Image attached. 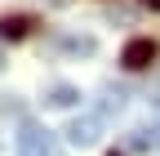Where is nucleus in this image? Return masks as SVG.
Wrapping results in <instances>:
<instances>
[{
	"instance_id": "nucleus-3",
	"label": "nucleus",
	"mask_w": 160,
	"mask_h": 156,
	"mask_svg": "<svg viewBox=\"0 0 160 156\" xmlns=\"http://www.w3.org/2000/svg\"><path fill=\"white\" fill-rule=\"evenodd\" d=\"M67 138L76 147H93L98 138H102V112H85V116H76V121L67 125Z\"/></svg>"
},
{
	"instance_id": "nucleus-4",
	"label": "nucleus",
	"mask_w": 160,
	"mask_h": 156,
	"mask_svg": "<svg viewBox=\"0 0 160 156\" xmlns=\"http://www.w3.org/2000/svg\"><path fill=\"white\" fill-rule=\"evenodd\" d=\"M129 147H147V152H160V121H151V125H142V129H133Z\"/></svg>"
},
{
	"instance_id": "nucleus-1",
	"label": "nucleus",
	"mask_w": 160,
	"mask_h": 156,
	"mask_svg": "<svg viewBox=\"0 0 160 156\" xmlns=\"http://www.w3.org/2000/svg\"><path fill=\"white\" fill-rule=\"evenodd\" d=\"M13 152H18V156H58V138H53L45 125L22 121L18 134H13Z\"/></svg>"
},
{
	"instance_id": "nucleus-2",
	"label": "nucleus",
	"mask_w": 160,
	"mask_h": 156,
	"mask_svg": "<svg viewBox=\"0 0 160 156\" xmlns=\"http://www.w3.org/2000/svg\"><path fill=\"white\" fill-rule=\"evenodd\" d=\"M156 40H151V36H133V40L125 45V49H120V67H125V71H147L151 63H156Z\"/></svg>"
},
{
	"instance_id": "nucleus-9",
	"label": "nucleus",
	"mask_w": 160,
	"mask_h": 156,
	"mask_svg": "<svg viewBox=\"0 0 160 156\" xmlns=\"http://www.w3.org/2000/svg\"><path fill=\"white\" fill-rule=\"evenodd\" d=\"M0 71H5V54H0Z\"/></svg>"
},
{
	"instance_id": "nucleus-8",
	"label": "nucleus",
	"mask_w": 160,
	"mask_h": 156,
	"mask_svg": "<svg viewBox=\"0 0 160 156\" xmlns=\"http://www.w3.org/2000/svg\"><path fill=\"white\" fill-rule=\"evenodd\" d=\"M142 5H147V9H160V0H142Z\"/></svg>"
},
{
	"instance_id": "nucleus-5",
	"label": "nucleus",
	"mask_w": 160,
	"mask_h": 156,
	"mask_svg": "<svg viewBox=\"0 0 160 156\" xmlns=\"http://www.w3.org/2000/svg\"><path fill=\"white\" fill-rule=\"evenodd\" d=\"M45 103H49V107H76V103H80V89H71V85H53V89L45 94Z\"/></svg>"
},
{
	"instance_id": "nucleus-7",
	"label": "nucleus",
	"mask_w": 160,
	"mask_h": 156,
	"mask_svg": "<svg viewBox=\"0 0 160 156\" xmlns=\"http://www.w3.org/2000/svg\"><path fill=\"white\" fill-rule=\"evenodd\" d=\"M62 49H71V54H93L98 45H93V36H67Z\"/></svg>"
},
{
	"instance_id": "nucleus-6",
	"label": "nucleus",
	"mask_w": 160,
	"mask_h": 156,
	"mask_svg": "<svg viewBox=\"0 0 160 156\" xmlns=\"http://www.w3.org/2000/svg\"><path fill=\"white\" fill-rule=\"evenodd\" d=\"M31 27H36L31 18H22V13H18V18H5V23H0V36H5V40H22Z\"/></svg>"
}]
</instances>
